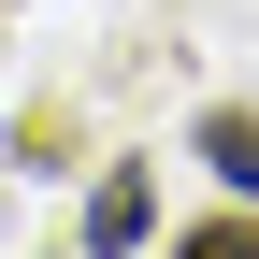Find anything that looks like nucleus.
<instances>
[{
	"mask_svg": "<svg viewBox=\"0 0 259 259\" xmlns=\"http://www.w3.org/2000/svg\"><path fill=\"white\" fill-rule=\"evenodd\" d=\"M144 231H158V202H144V173H101V187H87V245H101V259H130Z\"/></svg>",
	"mask_w": 259,
	"mask_h": 259,
	"instance_id": "obj_1",
	"label": "nucleus"
},
{
	"mask_svg": "<svg viewBox=\"0 0 259 259\" xmlns=\"http://www.w3.org/2000/svg\"><path fill=\"white\" fill-rule=\"evenodd\" d=\"M202 158H216L231 187H259V115H202Z\"/></svg>",
	"mask_w": 259,
	"mask_h": 259,
	"instance_id": "obj_2",
	"label": "nucleus"
}]
</instances>
